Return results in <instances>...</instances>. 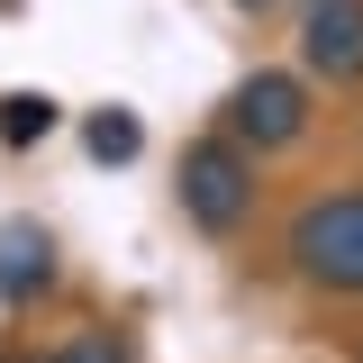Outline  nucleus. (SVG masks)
I'll use <instances>...</instances> for the list:
<instances>
[{"label": "nucleus", "instance_id": "nucleus-2", "mask_svg": "<svg viewBox=\"0 0 363 363\" xmlns=\"http://www.w3.org/2000/svg\"><path fill=\"white\" fill-rule=\"evenodd\" d=\"M182 209H191V227H209V236H236L245 209H255V155L236 136L191 145L182 155Z\"/></svg>", "mask_w": 363, "mask_h": 363}, {"label": "nucleus", "instance_id": "nucleus-6", "mask_svg": "<svg viewBox=\"0 0 363 363\" xmlns=\"http://www.w3.org/2000/svg\"><path fill=\"white\" fill-rule=\"evenodd\" d=\"M0 136H9V145L55 136V100H45V91H9V100H0Z\"/></svg>", "mask_w": 363, "mask_h": 363}, {"label": "nucleus", "instance_id": "nucleus-7", "mask_svg": "<svg viewBox=\"0 0 363 363\" xmlns=\"http://www.w3.org/2000/svg\"><path fill=\"white\" fill-rule=\"evenodd\" d=\"M136 145H145V128H136L128 109H100V118H91V155H100V164H128Z\"/></svg>", "mask_w": 363, "mask_h": 363}, {"label": "nucleus", "instance_id": "nucleus-3", "mask_svg": "<svg viewBox=\"0 0 363 363\" xmlns=\"http://www.w3.org/2000/svg\"><path fill=\"white\" fill-rule=\"evenodd\" d=\"M227 128H236L245 155L300 145V128H309V82H300V73H245L236 100H227Z\"/></svg>", "mask_w": 363, "mask_h": 363}, {"label": "nucleus", "instance_id": "nucleus-9", "mask_svg": "<svg viewBox=\"0 0 363 363\" xmlns=\"http://www.w3.org/2000/svg\"><path fill=\"white\" fill-rule=\"evenodd\" d=\"M255 9H264V0H255Z\"/></svg>", "mask_w": 363, "mask_h": 363}, {"label": "nucleus", "instance_id": "nucleus-8", "mask_svg": "<svg viewBox=\"0 0 363 363\" xmlns=\"http://www.w3.org/2000/svg\"><path fill=\"white\" fill-rule=\"evenodd\" d=\"M45 363H128V345L118 336H73V345H55Z\"/></svg>", "mask_w": 363, "mask_h": 363}, {"label": "nucleus", "instance_id": "nucleus-1", "mask_svg": "<svg viewBox=\"0 0 363 363\" xmlns=\"http://www.w3.org/2000/svg\"><path fill=\"white\" fill-rule=\"evenodd\" d=\"M291 264L309 281H327V291H363V191L309 200L291 218Z\"/></svg>", "mask_w": 363, "mask_h": 363}, {"label": "nucleus", "instance_id": "nucleus-5", "mask_svg": "<svg viewBox=\"0 0 363 363\" xmlns=\"http://www.w3.org/2000/svg\"><path fill=\"white\" fill-rule=\"evenodd\" d=\"M45 281H55V245H45V227L9 218V227H0V300H37Z\"/></svg>", "mask_w": 363, "mask_h": 363}, {"label": "nucleus", "instance_id": "nucleus-4", "mask_svg": "<svg viewBox=\"0 0 363 363\" xmlns=\"http://www.w3.org/2000/svg\"><path fill=\"white\" fill-rule=\"evenodd\" d=\"M300 64H309L318 82H363V0H309Z\"/></svg>", "mask_w": 363, "mask_h": 363}]
</instances>
